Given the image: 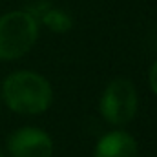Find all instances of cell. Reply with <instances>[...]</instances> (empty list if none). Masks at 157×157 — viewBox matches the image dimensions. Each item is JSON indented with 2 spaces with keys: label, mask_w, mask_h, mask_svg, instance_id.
Wrapping results in <instances>:
<instances>
[{
  "label": "cell",
  "mask_w": 157,
  "mask_h": 157,
  "mask_svg": "<svg viewBox=\"0 0 157 157\" xmlns=\"http://www.w3.org/2000/svg\"><path fill=\"white\" fill-rule=\"evenodd\" d=\"M137 143L135 139L126 133V132H110L104 137H101V141L95 146L93 157H137Z\"/></svg>",
  "instance_id": "cell-5"
},
{
  "label": "cell",
  "mask_w": 157,
  "mask_h": 157,
  "mask_svg": "<svg viewBox=\"0 0 157 157\" xmlns=\"http://www.w3.org/2000/svg\"><path fill=\"white\" fill-rule=\"evenodd\" d=\"M137 90L128 78L112 80L101 97V113L110 124L124 126L135 117L137 112Z\"/></svg>",
  "instance_id": "cell-3"
},
{
  "label": "cell",
  "mask_w": 157,
  "mask_h": 157,
  "mask_svg": "<svg viewBox=\"0 0 157 157\" xmlns=\"http://www.w3.org/2000/svg\"><path fill=\"white\" fill-rule=\"evenodd\" d=\"M0 157H6V155H4V154H2V150H0Z\"/></svg>",
  "instance_id": "cell-8"
},
{
  "label": "cell",
  "mask_w": 157,
  "mask_h": 157,
  "mask_svg": "<svg viewBox=\"0 0 157 157\" xmlns=\"http://www.w3.org/2000/svg\"><path fill=\"white\" fill-rule=\"evenodd\" d=\"M39 39V20L29 11H11L0 17V59L15 60L26 55Z\"/></svg>",
  "instance_id": "cell-2"
},
{
  "label": "cell",
  "mask_w": 157,
  "mask_h": 157,
  "mask_svg": "<svg viewBox=\"0 0 157 157\" xmlns=\"http://www.w3.org/2000/svg\"><path fill=\"white\" fill-rule=\"evenodd\" d=\"M148 80H150V88L154 90V93L157 95V60L154 62V66H152V70H150V77H148Z\"/></svg>",
  "instance_id": "cell-7"
},
{
  "label": "cell",
  "mask_w": 157,
  "mask_h": 157,
  "mask_svg": "<svg viewBox=\"0 0 157 157\" xmlns=\"http://www.w3.org/2000/svg\"><path fill=\"white\" fill-rule=\"evenodd\" d=\"M37 20H40L46 28H49L51 31L55 33H66L71 29L73 26V20L68 13H64L62 9H57L53 7L51 4H42L37 6L35 11H29Z\"/></svg>",
  "instance_id": "cell-6"
},
{
  "label": "cell",
  "mask_w": 157,
  "mask_h": 157,
  "mask_svg": "<svg viewBox=\"0 0 157 157\" xmlns=\"http://www.w3.org/2000/svg\"><path fill=\"white\" fill-rule=\"evenodd\" d=\"M2 97L13 112L22 115H37L51 106L53 90L39 73L15 71L4 80Z\"/></svg>",
  "instance_id": "cell-1"
},
{
  "label": "cell",
  "mask_w": 157,
  "mask_h": 157,
  "mask_svg": "<svg viewBox=\"0 0 157 157\" xmlns=\"http://www.w3.org/2000/svg\"><path fill=\"white\" fill-rule=\"evenodd\" d=\"M7 150L11 157H51L53 141L40 128L26 126L11 133Z\"/></svg>",
  "instance_id": "cell-4"
}]
</instances>
